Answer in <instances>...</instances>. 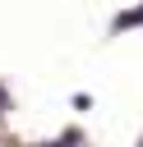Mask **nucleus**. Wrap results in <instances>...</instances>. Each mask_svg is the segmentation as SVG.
I'll return each mask as SVG.
<instances>
[{
    "label": "nucleus",
    "instance_id": "f257e3e1",
    "mask_svg": "<svg viewBox=\"0 0 143 147\" xmlns=\"http://www.w3.org/2000/svg\"><path fill=\"white\" fill-rule=\"evenodd\" d=\"M134 23H143V9H134V14H120V18H115V28H134Z\"/></svg>",
    "mask_w": 143,
    "mask_h": 147
}]
</instances>
